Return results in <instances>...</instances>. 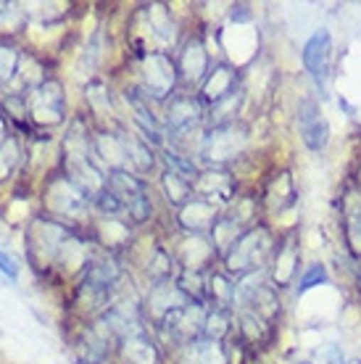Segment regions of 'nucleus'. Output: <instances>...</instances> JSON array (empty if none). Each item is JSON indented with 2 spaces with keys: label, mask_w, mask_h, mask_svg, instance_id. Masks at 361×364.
<instances>
[{
  "label": "nucleus",
  "mask_w": 361,
  "mask_h": 364,
  "mask_svg": "<svg viewBox=\"0 0 361 364\" xmlns=\"http://www.w3.org/2000/svg\"><path fill=\"white\" fill-rule=\"evenodd\" d=\"M303 64H306V72L314 80L319 95H325L327 82H330V69H333V37L327 29H319L308 37V43L303 46Z\"/></svg>",
  "instance_id": "f257e3e1"
},
{
  "label": "nucleus",
  "mask_w": 361,
  "mask_h": 364,
  "mask_svg": "<svg viewBox=\"0 0 361 364\" xmlns=\"http://www.w3.org/2000/svg\"><path fill=\"white\" fill-rule=\"evenodd\" d=\"M271 240L266 230H251L237 237V243L227 251V262L232 272H251L253 267H259L269 256Z\"/></svg>",
  "instance_id": "f03ea898"
},
{
  "label": "nucleus",
  "mask_w": 361,
  "mask_h": 364,
  "mask_svg": "<svg viewBox=\"0 0 361 364\" xmlns=\"http://www.w3.org/2000/svg\"><path fill=\"white\" fill-rule=\"evenodd\" d=\"M109 188L114 191L126 209V217H132L135 222H145L151 217V198L145 196L143 182L137 180L135 174H129L126 169H117L109 174Z\"/></svg>",
  "instance_id": "7ed1b4c3"
},
{
  "label": "nucleus",
  "mask_w": 361,
  "mask_h": 364,
  "mask_svg": "<svg viewBox=\"0 0 361 364\" xmlns=\"http://www.w3.org/2000/svg\"><path fill=\"white\" fill-rule=\"evenodd\" d=\"M27 109L40 124H58L63 119V92L55 80H43L27 95Z\"/></svg>",
  "instance_id": "20e7f679"
},
{
  "label": "nucleus",
  "mask_w": 361,
  "mask_h": 364,
  "mask_svg": "<svg viewBox=\"0 0 361 364\" xmlns=\"http://www.w3.org/2000/svg\"><path fill=\"white\" fill-rule=\"evenodd\" d=\"M119 280V267L111 259H95L82 280V296H87L92 301L90 306H106V301L111 299V291Z\"/></svg>",
  "instance_id": "39448f33"
},
{
  "label": "nucleus",
  "mask_w": 361,
  "mask_h": 364,
  "mask_svg": "<svg viewBox=\"0 0 361 364\" xmlns=\"http://www.w3.org/2000/svg\"><path fill=\"white\" fill-rule=\"evenodd\" d=\"M245 148V132L240 127H235V122L232 124H222V127H214L203 137V143H200V154L206 161H227V159H232L237 156L240 151Z\"/></svg>",
  "instance_id": "423d86ee"
},
{
  "label": "nucleus",
  "mask_w": 361,
  "mask_h": 364,
  "mask_svg": "<svg viewBox=\"0 0 361 364\" xmlns=\"http://www.w3.org/2000/svg\"><path fill=\"white\" fill-rule=\"evenodd\" d=\"M143 80H145V90H148V95H153V98H166V95H172L174 82H177V66L172 64L169 55H163V53L145 55Z\"/></svg>",
  "instance_id": "0eeeda50"
},
{
  "label": "nucleus",
  "mask_w": 361,
  "mask_h": 364,
  "mask_svg": "<svg viewBox=\"0 0 361 364\" xmlns=\"http://www.w3.org/2000/svg\"><path fill=\"white\" fill-rule=\"evenodd\" d=\"M298 132L301 140L306 143L308 151H322L330 140V127H327V119L322 117L319 103L311 98L301 100L298 106Z\"/></svg>",
  "instance_id": "6e6552de"
},
{
  "label": "nucleus",
  "mask_w": 361,
  "mask_h": 364,
  "mask_svg": "<svg viewBox=\"0 0 361 364\" xmlns=\"http://www.w3.org/2000/svg\"><path fill=\"white\" fill-rule=\"evenodd\" d=\"M200 119H203V106H200V100L190 98V95L174 98L169 111H166V124H169V135H172V140H182V137L190 135L193 129H198Z\"/></svg>",
  "instance_id": "1a4fd4ad"
},
{
  "label": "nucleus",
  "mask_w": 361,
  "mask_h": 364,
  "mask_svg": "<svg viewBox=\"0 0 361 364\" xmlns=\"http://www.w3.org/2000/svg\"><path fill=\"white\" fill-rule=\"evenodd\" d=\"M163 325H166L172 338H180V341H190L193 343L195 333L203 330V325H206V311H203V306H200L198 301H190L188 306L169 311L163 317Z\"/></svg>",
  "instance_id": "9d476101"
},
{
  "label": "nucleus",
  "mask_w": 361,
  "mask_h": 364,
  "mask_svg": "<svg viewBox=\"0 0 361 364\" xmlns=\"http://www.w3.org/2000/svg\"><path fill=\"white\" fill-rule=\"evenodd\" d=\"M109 338L111 330L106 328V322H100L95 328H90L82 341L74 348V364H100L109 354Z\"/></svg>",
  "instance_id": "9b49d317"
},
{
  "label": "nucleus",
  "mask_w": 361,
  "mask_h": 364,
  "mask_svg": "<svg viewBox=\"0 0 361 364\" xmlns=\"http://www.w3.org/2000/svg\"><path fill=\"white\" fill-rule=\"evenodd\" d=\"M180 74L188 85L200 82L208 74V50L200 37H190L180 55Z\"/></svg>",
  "instance_id": "f8f14e48"
},
{
  "label": "nucleus",
  "mask_w": 361,
  "mask_h": 364,
  "mask_svg": "<svg viewBox=\"0 0 361 364\" xmlns=\"http://www.w3.org/2000/svg\"><path fill=\"white\" fill-rule=\"evenodd\" d=\"M217 206L208 203L203 198H193L188 200L180 211V225L190 232H203V230H214L217 228Z\"/></svg>",
  "instance_id": "ddd939ff"
},
{
  "label": "nucleus",
  "mask_w": 361,
  "mask_h": 364,
  "mask_svg": "<svg viewBox=\"0 0 361 364\" xmlns=\"http://www.w3.org/2000/svg\"><path fill=\"white\" fill-rule=\"evenodd\" d=\"M85 203H87V198L74 188L72 180H55L50 185V191H48V206L58 211V214H66V217L82 211Z\"/></svg>",
  "instance_id": "4468645a"
},
{
  "label": "nucleus",
  "mask_w": 361,
  "mask_h": 364,
  "mask_svg": "<svg viewBox=\"0 0 361 364\" xmlns=\"http://www.w3.org/2000/svg\"><path fill=\"white\" fill-rule=\"evenodd\" d=\"M195 191H198V198L208 200V203H214V200H230L232 198V177L227 172H203L198 174V180H195Z\"/></svg>",
  "instance_id": "2eb2a0df"
},
{
  "label": "nucleus",
  "mask_w": 361,
  "mask_h": 364,
  "mask_svg": "<svg viewBox=\"0 0 361 364\" xmlns=\"http://www.w3.org/2000/svg\"><path fill=\"white\" fill-rule=\"evenodd\" d=\"M190 299L182 293V288L177 282L172 280H163V282H156L153 293H151V309L158 311L161 319L169 314V311L180 309V306H188Z\"/></svg>",
  "instance_id": "dca6fc26"
},
{
  "label": "nucleus",
  "mask_w": 361,
  "mask_h": 364,
  "mask_svg": "<svg viewBox=\"0 0 361 364\" xmlns=\"http://www.w3.org/2000/svg\"><path fill=\"white\" fill-rule=\"evenodd\" d=\"M237 90V74L235 69H230V66H217L214 72H208L206 82H203V98L214 106L217 100L227 98V95H232Z\"/></svg>",
  "instance_id": "f3484780"
},
{
  "label": "nucleus",
  "mask_w": 361,
  "mask_h": 364,
  "mask_svg": "<svg viewBox=\"0 0 361 364\" xmlns=\"http://www.w3.org/2000/svg\"><path fill=\"white\" fill-rule=\"evenodd\" d=\"M126 103H129V109L135 111L137 127L143 129L145 137L158 143L161 140V127H158V119L153 117V111L148 109V98L140 95V90H126Z\"/></svg>",
  "instance_id": "a211bd4d"
},
{
  "label": "nucleus",
  "mask_w": 361,
  "mask_h": 364,
  "mask_svg": "<svg viewBox=\"0 0 361 364\" xmlns=\"http://www.w3.org/2000/svg\"><path fill=\"white\" fill-rule=\"evenodd\" d=\"M227 356L219 341H193L185 348V364H225Z\"/></svg>",
  "instance_id": "6ab92c4d"
},
{
  "label": "nucleus",
  "mask_w": 361,
  "mask_h": 364,
  "mask_svg": "<svg viewBox=\"0 0 361 364\" xmlns=\"http://www.w3.org/2000/svg\"><path fill=\"white\" fill-rule=\"evenodd\" d=\"M124 362L126 364H156L158 354H156L153 343L140 333V336L124 338Z\"/></svg>",
  "instance_id": "aec40b11"
},
{
  "label": "nucleus",
  "mask_w": 361,
  "mask_h": 364,
  "mask_svg": "<svg viewBox=\"0 0 361 364\" xmlns=\"http://www.w3.org/2000/svg\"><path fill=\"white\" fill-rule=\"evenodd\" d=\"M122 146H124L126 154V164H132L137 172H148L153 166V156H151V148L140 143L135 135H119Z\"/></svg>",
  "instance_id": "412c9836"
},
{
  "label": "nucleus",
  "mask_w": 361,
  "mask_h": 364,
  "mask_svg": "<svg viewBox=\"0 0 361 364\" xmlns=\"http://www.w3.org/2000/svg\"><path fill=\"white\" fill-rule=\"evenodd\" d=\"M296 262H298V248L293 246V237H290V240H285V246L277 251V269H274V277H277L280 285H288V282L293 280V274L298 269Z\"/></svg>",
  "instance_id": "4be33fe9"
},
{
  "label": "nucleus",
  "mask_w": 361,
  "mask_h": 364,
  "mask_svg": "<svg viewBox=\"0 0 361 364\" xmlns=\"http://www.w3.org/2000/svg\"><path fill=\"white\" fill-rule=\"evenodd\" d=\"M206 293L214 299V309H225L227 311V304H232L235 301V282H230L227 277H222V274H214V277H208L206 282Z\"/></svg>",
  "instance_id": "5701e85b"
},
{
  "label": "nucleus",
  "mask_w": 361,
  "mask_h": 364,
  "mask_svg": "<svg viewBox=\"0 0 361 364\" xmlns=\"http://www.w3.org/2000/svg\"><path fill=\"white\" fill-rule=\"evenodd\" d=\"M148 18H151V29H153L156 40H158L161 46L172 43L174 40V21H172V16L166 14V9H163V6H151Z\"/></svg>",
  "instance_id": "b1692460"
},
{
  "label": "nucleus",
  "mask_w": 361,
  "mask_h": 364,
  "mask_svg": "<svg viewBox=\"0 0 361 364\" xmlns=\"http://www.w3.org/2000/svg\"><path fill=\"white\" fill-rule=\"evenodd\" d=\"M237 106H240V90H235L232 95L217 100V103L211 106V122H214V127L232 124V117H235Z\"/></svg>",
  "instance_id": "393cba45"
},
{
  "label": "nucleus",
  "mask_w": 361,
  "mask_h": 364,
  "mask_svg": "<svg viewBox=\"0 0 361 364\" xmlns=\"http://www.w3.org/2000/svg\"><path fill=\"white\" fill-rule=\"evenodd\" d=\"M163 188H166V196H169V200H174V203L185 206V203L190 200V193H193V182H188L185 177H180V174L166 172V174H163Z\"/></svg>",
  "instance_id": "a878e982"
},
{
  "label": "nucleus",
  "mask_w": 361,
  "mask_h": 364,
  "mask_svg": "<svg viewBox=\"0 0 361 364\" xmlns=\"http://www.w3.org/2000/svg\"><path fill=\"white\" fill-rule=\"evenodd\" d=\"M92 203H95V209H98L106 219H119V217H124V214H126L124 203H122V200L114 196V191H111L109 185H106V191L100 193V196L92 200Z\"/></svg>",
  "instance_id": "bb28decb"
},
{
  "label": "nucleus",
  "mask_w": 361,
  "mask_h": 364,
  "mask_svg": "<svg viewBox=\"0 0 361 364\" xmlns=\"http://www.w3.org/2000/svg\"><path fill=\"white\" fill-rule=\"evenodd\" d=\"M166 166H169V172L180 174V177H185L188 182H195V180H198V169H195L193 159H188V156H182V154H166Z\"/></svg>",
  "instance_id": "cd10ccee"
},
{
  "label": "nucleus",
  "mask_w": 361,
  "mask_h": 364,
  "mask_svg": "<svg viewBox=\"0 0 361 364\" xmlns=\"http://www.w3.org/2000/svg\"><path fill=\"white\" fill-rule=\"evenodd\" d=\"M203 333H206L208 341H219V338L225 336V333H227V311L225 309H214L211 314H206Z\"/></svg>",
  "instance_id": "c85d7f7f"
},
{
  "label": "nucleus",
  "mask_w": 361,
  "mask_h": 364,
  "mask_svg": "<svg viewBox=\"0 0 361 364\" xmlns=\"http://www.w3.org/2000/svg\"><path fill=\"white\" fill-rule=\"evenodd\" d=\"M18 64V53L14 48H0V85H6L14 77Z\"/></svg>",
  "instance_id": "c756f323"
},
{
  "label": "nucleus",
  "mask_w": 361,
  "mask_h": 364,
  "mask_svg": "<svg viewBox=\"0 0 361 364\" xmlns=\"http://www.w3.org/2000/svg\"><path fill=\"white\" fill-rule=\"evenodd\" d=\"M14 166H16V146L9 140L6 146L0 148V180H6Z\"/></svg>",
  "instance_id": "7c9ffc66"
},
{
  "label": "nucleus",
  "mask_w": 361,
  "mask_h": 364,
  "mask_svg": "<svg viewBox=\"0 0 361 364\" xmlns=\"http://www.w3.org/2000/svg\"><path fill=\"white\" fill-rule=\"evenodd\" d=\"M327 280V272H325V267L322 264H314L311 269L306 272V277L301 280V288L298 291L303 293V291H308V288H314V285H319V282H325Z\"/></svg>",
  "instance_id": "2f4dec72"
},
{
  "label": "nucleus",
  "mask_w": 361,
  "mask_h": 364,
  "mask_svg": "<svg viewBox=\"0 0 361 364\" xmlns=\"http://www.w3.org/2000/svg\"><path fill=\"white\" fill-rule=\"evenodd\" d=\"M0 272L6 274V277H11V280L18 277V262L14 259V254L3 251V248H0Z\"/></svg>",
  "instance_id": "473e14b6"
},
{
  "label": "nucleus",
  "mask_w": 361,
  "mask_h": 364,
  "mask_svg": "<svg viewBox=\"0 0 361 364\" xmlns=\"http://www.w3.org/2000/svg\"><path fill=\"white\" fill-rule=\"evenodd\" d=\"M351 240H353V246L361 248V214L353 217V222H351Z\"/></svg>",
  "instance_id": "72a5a7b5"
},
{
  "label": "nucleus",
  "mask_w": 361,
  "mask_h": 364,
  "mask_svg": "<svg viewBox=\"0 0 361 364\" xmlns=\"http://www.w3.org/2000/svg\"><path fill=\"white\" fill-rule=\"evenodd\" d=\"M9 143V129H6V122L0 119V148Z\"/></svg>",
  "instance_id": "f704fd0d"
},
{
  "label": "nucleus",
  "mask_w": 361,
  "mask_h": 364,
  "mask_svg": "<svg viewBox=\"0 0 361 364\" xmlns=\"http://www.w3.org/2000/svg\"><path fill=\"white\" fill-rule=\"evenodd\" d=\"M298 364H308V362H298Z\"/></svg>",
  "instance_id": "c9c22d12"
}]
</instances>
